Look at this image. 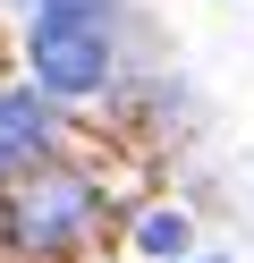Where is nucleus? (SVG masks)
<instances>
[{"label":"nucleus","mask_w":254,"mask_h":263,"mask_svg":"<svg viewBox=\"0 0 254 263\" xmlns=\"http://www.w3.org/2000/svg\"><path fill=\"white\" fill-rule=\"evenodd\" d=\"M43 144H51L43 102H34V93H0V178L26 170V161H43Z\"/></svg>","instance_id":"obj_3"},{"label":"nucleus","mask_w":254,"mask_h":263,"mask_svg":"<svg viewBox=\"0 0 254 263\" xmlns=\"http://www.w3.org/2000/svg\"><path fill=\"white\" fill-rule=\"evenodd\" d=\"M43 17H93V0H43Z\"/></svg>","instance_id":"obj_5"},{"label":"nucleus","mask_w":254,"mask_h":263,"mask_svg":"<svg viewBox=\"0 0 254 263\" xmlns=\"http://www.w3.org/2000/svg\"><path fill=\"white\" fill-rule=\"evenodd\" d=\"M135 246H144V255H186V212H144V221H135Z\"/></svg>","instance_id":"obj_4"},{"label":"nucleus","mask_w":254,"mask_h":263,"mask_svg":"<svg viewBox=\"0 0 254 263\" xmlns=\"http://www.w3.org/2000/svg\"><path fill=\"white\" fill-rule=\"evenodd\" d=\"M212 263H220V255H212Z\"/></svg>","instance_id":"obj_6"},{"label":"nucleus","mask_w":254,"mask_h":263,"mask_svg":"<svg viewBox=\"0 0 254 263\" xmlns=\"http://www.w3.org/2000/svg\"><path fill=\"white\" fill-rule=\"evenodd\" d=\"M34 77L51 93H93L110 77V43L93 17H34Z\"/></svg>","instance_id":"obj_2"},{"label":"nucleus","mask_w":254,"mask_h":263,"mask_svg":"<svg viewBox=\"0 0 254 263\" xmlns=\"http://www.w3.org/2000/svg\"><path fill=\"white\" fill-rule=\"evenodd\" d=\"M102 246V187L76 161H26L0 178V263H85Z\"/></svg>","instance_id":"obj_1"}]
</instances>
